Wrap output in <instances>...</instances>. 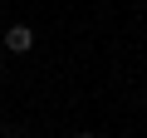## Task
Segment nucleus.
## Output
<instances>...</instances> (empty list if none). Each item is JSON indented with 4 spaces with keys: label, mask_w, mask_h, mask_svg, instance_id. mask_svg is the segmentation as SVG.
Here are the masks:
<instances>
[{
    "label": "nucleus",
    "mask_w": 147,
    "mask_h": 138,
    "mask_svg": "<svg viewBox=\"0 0 147 138\" xmlns=\"http://www.w3.org/2000/svg\"><path fill=\"white\" fill-rule=\"evenodd\" d=\"M5 49H10V54H30V49H34V30H30V25H10V30H5Z\"/></svg>",
    "instance_id": "nucleus-1"
},
{
    "label": "nucleus",
    "mask_w": 147,
    "mask_h": 138,
    "mask_svg": "<svg viewBox=\"0 0 147 138\" xmlns=\"http://www.w3.org/2000/svg\"><path fill=\"white\" fill-rule=\"evenodd\" d=\"M74 138H93V133H74Z\"/></svg>",
    "instance_id": "nucleus-2"
}]
</instances>
